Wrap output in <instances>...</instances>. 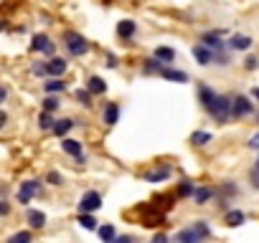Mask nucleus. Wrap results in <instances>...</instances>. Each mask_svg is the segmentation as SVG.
<instances>
[{
	"mask_svg": "<svg viewBox=\"0 0 259 243\" xmlns=\"http://www.w3.org/2000/svg\"><path fill=\"white\" fill-rule=\"evenodd\" d=\"M231 109H234V99H229V96L219 94V96H216V101H213V106L208 109V114L219 122V125H226L229 119H234V116H231Z\"/></svg>",
	"mask_w": 259,
	"mask_h": 243,
	"instance_id": "obj_1",
	"label": "nucleus"
},
{
	"mask_svg": "<svg viewBox=\"0 0 259 243\" xmlns=\"http://www.w3.org/2000/svg\"><path fill=\"white\" fill-rule=\"evenodd\" d=\"M64 46H66V51L71 56H84L89 51V41L81 33H76V31H66L64 33Z\"/></svg>",
	"mask_w": 259,
	"mask_h": 243,
	"instance_id": "obj_2",
	"label": "nucleus"
},
{
	"mask_svg": "<svg viewBox=\"0 0 259 243\" xmlns=\"http://www.w3.org/2000/svg\"><path fill=\"white\" fill-rule=\"evenodd\" d=\"M99 208H102V195H99L97 190H89V193L81 195V200H79V213H94V210H99Z\"/></svg>",
	"mask_w": 259,
	"mask_h": 243,
	"instance_id": "obj_3",
	"label": "nucleus"
},
{
	"mask_svg": "<svg viewBox=\"0 0 259 243\" xmlns=\"http://www.w3.org/2000/svg\"><path fill=\"white\" fill-rule=\"evenodd\" d=\"M38 188H41V183H38V180H26V183H21V188H18V193H16L18 203H21V205L31 203V198L38 193Z\"/></svg>",
	"mask_w": 259,
	"mask_h": 243,
	"instance_id": "obj_4",
	"label": "nucleus"
},
{
	"mask_svg": "<svg viewBox=\"0 0 259 243\" xmlns=\"http://www.w3.org/2000/svg\"><path fill=\"white\" fill-rule=\"evenodd\" d=\"M193 58H196L201 66H211V64L216 61V53H213V48H211V46L198 43V46H193Z\"/></svg>",
	"mask_w": 259,
	"mask_h": 243,
	"instance_id": "obj_5",
	"label": "nucleus"
},
{
	"mask_svg": "<svg viewBox=\"0 0 259 243\" xmlns=\"http://www.w3.org/2000/svg\"><path fill=\"white\" fill-rule=\"evenodd\" d=\"M54 48H56V46H54V43H51V38H49V36H44V33L33 36V41H31V51H33V53H38V51H41V53L51 56V53H54Z\"/></svg>",
	"mask_w": 259,
	"mask_h": 243,
	"instance_id": "obj_6",
	"label": "nucleus"
},
{
	"mask_svg": "<svg viewBox=\"0 0 259 243\" xmlns=\"http://www.w3.org/2000/svg\"><path fill=\"white\" fill-rule=\"evenodd\" d=\"M246 114H251V101H249V96H244V94L234 96L231 116H234V119H241V116H246Z\"/></svg>",
	"mask_w": 259,
	"mask_h": 243,
	"instance_id": "obj_7",
	"label": "nucleus"
},
{
	"mask_svg": "<svg viewBox=\"0 0 259 243\" xmlns=\"http://www.w3.org/2000/svg\"><path fill=\"white\" fill-rule=\"evenodd\" d=\"M170 175H173L170 165H158L153 172H145V183H165Z\"/></svg>",
	"mask_w": 259,
	"mask_h": 243,
	"instance_id": "obj_8",
	"label": "nucleus"
},
{
	"mask_svg": "<svg viewBox=\"0 0 259 243\" xmlns=\"http://www.w3.org/2000/svg\"><path fill=\"white\" fill-rule=\"evenodd\" d=\"M135 31H138V26H135V21H130V18H124V21L117 23V36L122 41H130V38L135 36Z\"/></svg>",
	"mask_w": 259,
	"mask_h": 243,
	"instance_id": "obj_9",
	"label": "nucleus"
},
{
	"mask_svg": "<svg viewBox=\"0 0 259 243\" xmlns=\"http://www.w3.org/2000/svg\"><path fill=\"white\" fill-rule=\"evenodd\" d=\"M117 119H119V106L114 101H109L104 106V111H102V122H104L107 127H112V125H117Z\"/></svg>",
	"mask_w": 259,
	"mask_h": 243,
	"instance_id": "obj_10",
	"label": "nucleus"
},
{
	"mask_svg": "<svg viewBox=\"0 0 259 243\" xmlns=\"http://www.w3.org/2000/svg\"><path fill=\"white\" fill-rule=\"evenodd\" d=\"M160 76H163L165 81H176V84H186V81H188V74H186V71H178V69H170V66H163Z\"/></svg>",
	"mask_w": 259,
	"mask_h": 243,
	"instance_id": "obj_11",
	"label": "nucleus"
},
{
	"mask_svg": "<svg viewBox=\"0 0 259 243\" xmlns=\"http://www.w3.org/2000/svg\"><path fill=\"white\" fill-rule=\"evenodd\" d=\"M216 96H219V94H216V91H213L211 86H198V99H201V106H203L206 111H208V109L213 106Z\"/></svg>",
	"mask_w": 259,
	"mask_h": 243,
	"instance_id": "obj_12",
	"label": "nucleus"
},
{
	"mask_svg": "<svg viewBox=\"0 0 259 243\" xmlns=\"http://www.w3.org/2000/svg\"><path fill=\"white\" fill-rule=\"evenodd\" d=\"M61 150H64L66 155H71L74 160L84 155V152H81V142H79V140H71V137H64V140H61Z\"/></svg>",
	"mask_w": 259,
	"mask_h": 243,
	"instance_id": "obj_13",
	"label": "nucleus"
},
{
	"mask_svg": "<svg viewBox=\"0 0 259 243\" xmlns=\"http://www.w3.org/2000/svg\"><path fill=\"white\" fill-rule=\"evenodd\" d=\"M46 64H49V76H64V74H66V66H69V64H66L64 58H59V56H51Z\"/></svg>",
	"mask_w": 259,
	"mask_h": 243,
	"instance_id": "obj_14",
	"label": "nucleus"
},
{
	"mask_svg": "<svg viewBox=\"0 0 259 243\" xmlns=\"http://www.w3.org/2000/svg\"><path fill=\"white\" fill-rule=\"evenodd\" d=\"M229 48H234V51H246V48H251V38L244 36V33H236V36H231Z\"/></svg>",
	"mask_w": 259,
	"mask_h": 243,
	"instance_id": "obj_15",
	"label": "nucleus"
},
{
	"mask_svg": "<svg viewBox=\"0 0 259 243\" xmlns=\"http://www.w3.org/2000/svg\"><path fill=\"white\" fill-rule=\"evenodd\" d=\"M26 223H28L31 228H36V230H38V228H44V225H46V215H44L41 210H33V208H31V210L26 213Z\"/></svg>",
	"mask_w": 259,
	"mask_h": 243,
	"instance_id": "obj_16",
	"label": "nucleus"
},
{
	"mask_svg": "<svg viewBox=\"0 0 259 243\" xmlns=\"http://www.w3.org/2000/svg\"><path fill=\"white\" fill-rule=\"evenodd\" d=\"M244 220H246V215H244L241 210H226V215H224V223H226L229 228H239Z\"/></svg>",
	"mask_w": 259,
	"mask_h": 243,
	"instance_id": "obj_17",
	"label": "nucleus"
},
{
	"mask_svg": "<svg viewBox=\"0 0 259 243\" xmlns=\"http://www.w3.org/2000/svg\"><path fill=\"white\" fill-rule=\"evenodd\" d=\"M44 89H46V94H61L66 89V84L61 81V76H51L49 81H44Z\"/></svg>",
	"mask_w": 259,
	"mask_h": 243,
	"instance_id": "obj_18",
	"label": "nucleus"
},
{
	"mask_svg": "<svg viewBox=\"0 0 259 243\" xmlns=\"http://www.w3.org/2000/svg\"><path fill=\"white\" fill-rule=\"evenodd\" d=\"M188 142H191L193 147H203V145L211 142V132H206V130H196V132L188 137Z\"/></svg>",
	"mask_w": 259,
	"mask_h": 243,
	"instance_id": "obj_19",
	"label": "nucleus"
},
{
	"mask_svg": "<svg viewBox=\"0 0 259 243\" xmlns=\"http://www.w3.org/2000/svg\"><path fill=\"white\" fill-rule=\"evenodd\" d=\"M76 125L74 119H56V125H54V135L56 137H66L69 135V130Z\"/></svg>",
	"mask_w": 259,
	"mask_h": 243,
	"instance_id": "obj_20",
	"label": "nucleus"
},
{
	"mask_svg": "<svg viewBox=\"0 0 259 243\" xmlns=\"http://www.w3.org/2000/svg\"><path fill=\"white\" fill-rule=\"evenodd\" d=\"M51 114H54V111H46V109H44V111L38 114V127H41L44 132H54V125H56V119H54Z\"/></svg>",
	"mask_w": 259,
	"mask_h": 243,
	"instance_id": "obj_21",
	"label": "nucleus"
},
{
	"mask_svg": "<svg viewBox=\"0 0 259 243\" xmlns=\"http://www.w3.org/2000/svg\"><path fill=\"white\" fill-rule=\"evenodd\" d=\"M87 89H89L92 94H104V91H107V84H104L102 76H89V79H87Z\"/></svg>",
	"mask_w": 259,
	"mask_h": 243,
	"instance_id": "obj_22",
	"label": "nucleus"
},
{
	"mask_svg": "<svg viewBox=\"0 0 259 243\" xmlns=\"http://www.w3.org/2000/svg\"><path fill=\"white\" fill-rule=\"evenodd\" d=\"M163 66H165V64H163L158 56H153V58H145L143 71H145V74H160V71H163Z\"/></svg>",
	"mask_w": 259,
	"mask_h": 243,
	"instance_id": "obj_23",
	"label": "nucleus"
},
{
	"mask_svg": "<svg viewBox=\"0 0 259 243\" xmlns=\"http://www.w3.org/2000/svg\"><path fill=\"white\" fill-rule=\"evenodd\" d=\"M211 198H213V190H211V188H196V193H193L196 205H206Z\"/></svg>",
	"mask_w": 259,
	"mask_h": 243,
	"instance_id": "obj_24",
	"label": "nucleus"
},
{
	"mask_svg": "<svg viewBox=\"0 0 259 243\" xmlns=\"http://www.w3.org/2000/svg\"><path fill=\"white\" fill-rule=\"evenodd\" d=\"M155 56H158V58H160V61L168 66V64L176 58V51H173L170 46H158V48H155Z\"/></svg>",
	"mask_w": 259,
	"mask_h": 243,
	"instance_id": "obj_25",
	"label": "nucleus"
},
{
	"mask_svg": "<svg viewBox=\"0 0 259 243\" xmlns=\"http://www.w3.org/2000/svg\"><path fill=\"white\" fill-rule=\"evenodd\" d=\"M97 233H99V238L104 240V243H114V238H117V233H114V225H102V228H97Z\"/></svg>",
	"mask_w": 259,
	"mask_h": 243,
	"instance_id": "obj_26",
	"label": "nucleus"
},
{
	"mask_svg": "<svg viewBox=\"0 0 259 243\" xmlns=\"http://www.w3.org/2000/svg\"><path fill=\"white\" fill-rule=\"evenodd\" d=\"M191 228H193V233L198 235V240H203V238H208V235H211V228H208V223H206V220H196Z\"/></svg>",
	"mask_w": 259,
	"mask_h": 243,
	"instance_id": "obj_27",
	"label": "nucleus"
},
{
	"mask_svg": "<svg viewBox=\"0 0 259 243\" xmlns=\"http://www.w3.org/2000/svg\"><path fill=\"white\" fill-rule=\"evenodd\" d=\"M74 96H76V101H79L81 106H92V96H94V94H92L89 89H76Z\"/></svg>",
	"mask_w": 259,
	"mask_h": 243,
	"instance_id": "obj_28",
	"label": "nucleus"
},
{
	"mask_svg": "<svg viewBox=\"0 0 259 243\" xmlns=\"http://www.w3.org/2000/svg\"><path fill=\"white\" fill-rule=\"evenodd\" d=\"M79 225L87 228V230H97V220L92 213H79Z\"/></svg>",
	"mask_w": 259,
	"mask_h": 243,
	"instance_id": "obj_29",
	"label": "nucleus"
},
{
	"mask_svg": "<svg viewBox=\"0 0 259 243\" xmlns=\"http://www.w3.org/2000/svg\"><path fill=\"white\" fill-rule=\"evenodd\" d=\"M193 193H196V188H193L191 180H181V183H178V198H188V195H193Z\"/></svg>",
	"mask_w": 259,
	"mask_h": 243,
	"instance_id": "obj_30",
	"label": "nucleus"
},
{
	"mask_svg": "<svg viewBox=\"0 0 259 243\" xmlns=\"http://www.w3.org/2000/svg\"><path fill=\"white\" fill-rule=\"evenodd\" d=\"M31 233L28 230H18V233H13L11 238H8V243H31Z\"/></svg>",
	"mask_w": 259,
	"mask_h": 243,
	"instance_id": "obj_31",
	"label": "nucleus"
},
{
	"mask_svg": "<svg viewBox=\"0 0 259 243\" xmlns=\"http://www.w3.org/2000/svg\"><path fill=\"white\" fill-rule=\"evenodd\" d=\"M249 183H251V188L254 190H259V160L251 165V170H249Z\"/></svg>",
	"mask_w": 259,
	"mask_h": 243,
	"instance_id": "obj_32",
	"label": "nucleus"
},
{
	"mask_svg": "<svg viewBox=\"0 0 259 243\" xmlns=\"http://www.w3.org/2000/svg\"><path fill=\"white\" fill-rule=\"evenodd\" d=\"M59 104H61V101H59L54 94H49V96L44 99V109H46V111H56V109H59Z\"/></svg>",
	"mask_w": 259,
	"mask_h": 243,
	"instance_id": "obj_33",
	"label": "nucleus"
},
{
	"mask_svg": "<svg viewBox=\"0 0 259 243\" xmlns=\"http://www.w3.org/2000/svg\"><path fill=\"white\" fill-rule=\"evenodd\" d=\"M31 71H33L36 76H46V74H49V64H38V61H36V64L31 66Z\"/></svg>",
	"mask_w": 259,
	"mask_h": 243,
	"instance_id": "obj_34",
	"label": "nucleus"
},
{
	"mask_svg": "<svg viewBox=\"0 0 259 243\" xmlns=\"http://www.w3.org/2000/svg\"><path fill=\"white\" fill-rule=\"evenodd\" d=\"M46 183H49V185H61V183H64V177H61L56 170H51V172L46 175Z\"/></svg>",
	"mask_w": 259,
	"mask_h": 243,
	"instance_id": "obj_35",
	"label": "nucleus"
},
{
	"mask_svg": "<svg viewBox=\"0 0 259 243\" xmlns=\"http://www.w3.org/2000/svg\"><path fill=\"white\" fill-rule=\"evenodd\" d=\"M244 66H246V69L251 71V69H256V66H259V58H256V56H246V61H244Z\"/></svg>",
	"mask_w": 259,
	"mask_h": 243,
	"instance_id": "obj_36",
	"label": "nucleus"
},
{
	"mask_svg": "<svg viewBox=\"0 0 259 243\" xmlns=\"http://www.w3.org/2000/svg\"><path fill=\"white\" fill-rule=\"evenodd\" d=\"M8 210H11V205H8V200H0V215H8Z\"/></svg>",
	"mask_w": 259,
	"mask_h": 243,
	"instance_id": "obj_37",
	"label": "nucleus"
},
{
	"mask_svg": "<svg viewBox=\"0 0 259 243\" xmlns=\"http://www.w3.org/2000/svg\"><path fill=\"white\" fill-rule=\"evenodd\" d=\"M249 147H251V150H259V132H256V135L249 140Z\"/></svg>",
	"mask_w": 259,
	"mask_h": 243,
	"instance_id": "obj_38",
	"label": "nucleus"
},
{
	"mask_svg": "<svg viewBox=\"0 0 259 243\" xmlns=\"http://www.w3.org/2000/svg\"><path fill=\"white\" fill-rule=\"evenodd\" d=\"M130 240H133V235H117L114 238V243H130Z\"/></svg>",
	"mask_w": 259,
	"mask_h": 243,
	"instance_id": "obj_39",
	"label": "nucleus"
},
{
	"mask_svg": "<svg viewBox=\"0 0 259 243\" xmlns=\"http://www.w3.org/2000/svg\"><path fill=\"white\" fill-rule=\"evenodd\" d=\"M153 240H155V243H165V240H168V235H165V233H158Z\"/></svg>",
	"mask_w": 259,
	"mask_h": 243,
	"instance_id": "obj_40",
	"label": "nucleus"
},
{
	"mask_svg": "<svg viewBox=\"0 0 259 243\" xmlns=\"http://www.w3.org/2000/svg\"><path fill=\"white\" fill-rule=\"evenodd\" d=\"M8 99V86H3V91H0V101H6Z\"/></svg>",
	"mask_w": 259,
	"mask_h": 243,
	"instance_id": "obj_41",
	"label": "nucleus"
},
{
	"mask_svg": "<svg viewBox=\"0 0 259 243\" xmlns=\"http://www.w3.org/2000/svg\"><path fill=\"white\" fill-rule=\"evenodd\" d=\"M251 96H254V99H259V86H256V89H251Z\"/></svg>",
	"mask_w": 259,
	"mask_h": 243,
	"instance_id": "obj_42",
	"label": "nucleus"
},
{
	"mask_svg": "<svg viewBox=\"0 0 259 243\" xmlns=\"http://www.w3.org/2000/svg\"><path fill=\"white\" fill-rule=\"evenodd\" d=\"M256 122H259V116H256Z\"/></svg>",
	"mask_w": 259,
	"mask_h": 243,
	"instance_id": "obj_43",
	"label": "nucleus"
}]
</instances>
